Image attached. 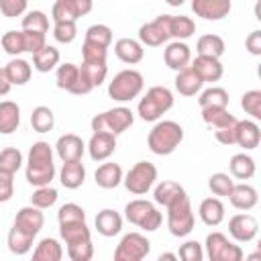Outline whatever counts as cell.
Segmentation results:
<instances>
[{
    "mask_svg": "<svg viewBox=\"0 0 261 261\" xmlns=\"http://www.w3.org/2000/svg\"><path fill=\"white\" fill-rule=\"evenodd\" d=\"M22 31H37V33H49V16L43 10H29L22 16Z\"/></svg>",
    "mask_w": 261,
    "mask_h": 261,
    "instance_id": "obj_44",
    "label": "cell"
},
{
    "mask_svg": "<svg viewBox=\"0 0 261 261\" xmlns=\"http://www.w3.org/2000/svg\"><path fill=\"white\" fill-rule=\"evenodd\" d=\"M245 49L251 55H261V31H251L245 39Z\"/></svg>",
    "mask_w": 261,
    "mask_h": 261,
    "instance_id": "obj_59",
    "label": "cell"
},
{
    "mask_svg": "<svg viewBox=\"0 0 261 261\" xmlns=\"http://www.w3.org/2000/svg\"><path fill=\"white\" fill-rule=\"evenodd\" d=\"M198 216L206 226H218L224 220V204L218 196L204 198L198 206Z\"/></svg>",
    "mask_w": 261,
    "mask_h": 261,
    "instance_id": "obj_24",
    "label": "cell"
},
{
    "mask_svg": "<svg viewBox=\"0 0 261 261\" xmlns=\"http://www.w3.org/2000/svg\"><path fill=\"white\" fill-rule=\"evenodd\" d=\"M31 126L35 133H49L55 126V114L49 106H35L31 112Z\"/></svg>",
    "mask_w": 261,
    "mask_h": 261,
    "instance_id": "obj_40",
    "label": "cell"
},
{
    "mask_svg": "<svg viewBox=\"0 0 261 261\" xmlns=\"http://www.w3.org/2000/svg\"><path fill=\"white\" fill-rule=\"evenodd\" d=\"M259 232V222L249 212H239L228 220V234L237 243H251Z\"/></svg>",
    "mask_w": 261,
    "mask_h": 261,
    "instance_id": "obj_13",
    "label": "cell"
},
{
    "mask_svg": "<svg viewBox=\"0 0 261 261\" xmlns=\"http://www.w3.org/2000/svg\"><path fill=\"white\" fill-rule=\"evenodd\" d=\"M43 224H45L43 210L37 208V206H33V204H31V206H22V208L16 212L14 222H12V226H16V228H20V230H24V232H29V234H33V237H37V234L41 232Z\"/></svg>",
    "mask_w": 261,
    "mask_h": 261,
    "instance_id": "obj_16",
    "label": "cell"
},
{
    "mask_svg": "<svg viewBox=\"0 0 261 261\" xmlns=\"http://www.w3.org/2000/svg\"><path fill=\"white\" fill-rule=\"evenodd\" d=\"M59 234L65 241V245L69 243H77L84 239H92V232L86 224V220H75V222H61L59 224Z\"/></svg>",
    "mask_w": 261,
    "mask_h": 261,
    "instance_id": "obj_37",
    "label": "cell"
},
{
    "mask_svg": "<svg viewBox=\"0 0 261 261\" xmlns=\"http://www.w3.org/2000/svg\"><path fill=\"white\" fill-rule=\"evenodd\" d=\"M59 49L55 45H45L43 49H39L37 53H33V67L39 73H49L59 65Z\"/></svg>",
    "mask_w": 261,
    "mask_h": 261,
    "instance_id": "obj_31",
    "label": "cell"
},
{
    "mask_svg": "<svg viewBox=\"0 0 261 261\" xmlns=\"http://www.w3.org/2000/svg\"><path fill=\"white\" fill-rule=\"evenodd\" d=\"M169 18L171 14H159L157 18L141 24L139 29V43L147 47H161L169 43L171 33H169Z\"/></svg>",
    "mask_w": 261,
    "mask_h": 261,
    "instance_id": "obj_11",
    "label": "cell"
},
{
    "mask_svg": "<svg viewBox=\"0 0 261 261\" xmlns=\"http://www.w3.org/2000/svg\"><path fill=\"white\" fill-rule=\"evenodd\" d=\"M84 41H90V43H96V45H102V47H110L112 45V29L108 24H92L86 29V35H84Z\"/></svg>",
    "mask_w": 261,
    "mask_h": 261,
    "instance_id": "obj_45",
    "label": "cell"
},
{
    "mask_svg": "<svg viewBox=\"0 0 261 261\" xmlns=\"http://www.w3.org/2000/svg\"><path fill=\"white\" fill-rule=\"evenodd\" d=\"M20 124V106L12 100L0 102V135H12Z\"/></svg>",
    "mask_w": 261,
    "mask_h": 261,
    "instance_id": "obj_30",
    "label": "cell"
},
{
    "mask_svg": "<svg viewBox=\"0 0 261 261\" xmlns=\"http://www.w3.org/2000/svg\"><path fill=\"white\" fill-rule=\"evenodd\" d=\"M261 143V128L255 120H237V137H234V145L243 147L245 151H253L257 149Z\"/></svg>",
    "mask_w": 261,
    "mask_h": 261,
    "instance_id": "obj_21",
    "label": "cell"
},
{
    "mask_svg": "<svg viewBox=\"0 0 261 261\" xmlns=\"http://www.w3.org/2000/svg\"><path fill=\"white\" fill-rule=\"evenodd\" d=\"M232 10V0H192V12L204 20H222Z\"/></svg>",
    "mask_w": 261,
    "mask_h": 261,
    "instance_id": "obj_15",
    "label": "cell"
},
{
    "mask_svg": "<svg viewBox=\"0 0 261 261\" xmlns=\"http://www.w3.org/2000/svg\"><path fill=\"white\" fill-rule=\"evenodd\" d=\"M157 181V167L151 161H137L122 177L124 188L133 196H145Z\"/></svg>",
    "mask_w": 261,
    "mask_h": 261,
    "instance_id": "obj_8",
    "label": "cell"
},
{
    "mask_svg": "<svg viewBox=\"0 0 261 261\" xmlns=\"http://www.w3.org/2000/svg\"><path fill=\"white\" fill-rule=\"evenodd\" d=\"M106 57H108L106 47L84 41V45H82V59L84 61H88V63H106Z\"/></svg>",
    "mask_w": 261,
    "mask_h": 261,
    "instance_id": "obj_52",
    "label": "cell"
},
{
    "mask_svg": "<svg viewBox=\"0 0 261 261\" xmlns=\"http://www.w3.org/2000/svg\"><path fill=\"white\" fill-rule=\"evenodd\" d=\"M228 169H230V175L234 179H251L257 171V165H255V159L247 153H237L230 157V163H228Z\"/></svg>",
    "mask_w": 261,
    "mask_h": 261,
    "instance_id": "obj_32",
    "label": "cell"
},
{
    "mask_svg": "<svg viewBox=\"0 0 261 261\" xmlns=\"http://www.w3.org/2000/svg\"><path fill=\"white\" fill-rule=\"evenodd\" d=\"M175 259H177L175 253H161L159 255V261H175Z\"/></svg>",
    "mask_w": 261,
    "mask_h": 261,
    "instance_id": "obj_61",
    "label": "cell"
},
{
    "mask_svg": "<svg viewBox=\"0 0 261 261\" xmlns=\"http://www.w3.org/2000/svg\"><path fill=\"white\" fill-rule=\"evenodd\" d=\"M114 53H116V57H118L122 63H126V65H135V63H139V61L145 57L143 45H141L137 39H130V37L118 39V41L114 43Z\"/></svg>",
    "mask_w": 261,
    "mask_h": 261,
    "instance_id": "obj_25",
    "label": "cell"
},
{
    "mask_svg": "<svg viewBox=\"0 0 261 261\" xmlns=\"http://www.w3.org/2000/svg\"><path fill=\"white\" fill-rule=\"evenodd\" d=\"M53 37H55L57 43H63V45L73 43L75 37H77L75 20H57V22H53Z\"/></svg>",
    "mask_w": 261,
    "mask_h": 261,
    "instance_id": "obj_48",
    "label": "cell"
},
{
    "mask_svg": "<svg viewBox=\"0 0 261 261\" xmlns=\"http://www.w3.org/2000/svg\"><path fill=\"white\" fill-rule=\"evenodd\" d=\"M214 137H216L218 143H222V145H226V147L234 145V137H237V118L230 120V122H226L224 126L216 128V130H214Z\"/></svg>",
    "mask_w": 261,
    "mask_h": 261,
    "instance_id": "obj_57",
    "label": "cell"
},
{
    "mask_svg": "<svg viewBox=\"0 0 261 261\" xmlns=\"http://www.w3.org/2000/svg\"><path fill=\"white\" fill-rule=\"evenodd\" d=\"M173 106V92L165 86H151L137 104V114L145 122H157Z\"/></svg>",
    "mask_w": 261,
    "mask_h": 261,
    "instance_id": "obj_3",
    "label": "cell"
},
{
    "mask_svg": "<svg viewBox=\"0 0 261 261\" xmlns=\"http://www.w3.org/2000/svg\"><path fill=\"white\" fill-rule=\"evenodd\" d=\"M206 257L210 261H241L243 259V249L228 241L226 234L214 230L206 237Z\"/></svg>",
    "mask_w": 261,
    "mask_h": 261,
    "instance_id": "obj_10",
    "label": "cell"
},
{
    "mask_svg": "<svg viewBox=\"0 0 261 261\" xmlns=\"http://www.w3.org/2000/svg\"><path fill=\"white\" fill-rule=\"evenodd\" d=\"M226 198L230 200L232 208L243 210V212L253 210V208L257 206V202H259V194H257V190H255L251 184H247V181H243V184H234L232 190H230V194H228Z\"/></svg>",
    "mask_w": 261,
    "mask_h": 261,
    "instance_id": "obj_20",
    "label": "cell"
},
{
    "mask_svg": "<svg viewBox=\"0 0 261 261\" xmlns=\"http://www.w3.org/2000/svg\"><path fill=\"white\" fill-rule=\"evenodd\" d=\"M184 141V128L175 120H157L147 137V147L155 155H171Z\"/></svg>",
    "mask_w": 261,
    "mask_h": 261,
    "instance_id": "obj_2",
    "label": "cell"
},
{
    "mask_svg": "<svg viewBox=\"0 0 261 261\" xmlns=\"http://www.w3.org/2000/svg\"><path fill=\"white\" fill-rule=\"evenodd\" d=\"M80 71L88 77V82H90L94 88H98V86L104 84V80H106V75H108V65H106V63H88V61H82Z\"/></svg>",
    "mask_w": 261,
    "mask_h": 261,
    "instance_id": "obj_49",
    "label": "cell"
},
{
    "mask_svg": "<svg viewBox=\"0 0 261 261\" xmlns=\"http://www.w3.org/2000/svg\"><path fill=\"white\" fill-rule=\"evenodd\" d=\"M0 47L12 55L18 57L20 53H24V39H22V31H6L0 39Z\"/></svg>",
    "mask_w": 261,
    "mask_h": 261,
    "instance_id": "obj_47",
    "label": "cell"
},
{
    "mask_svg": "<svg viewBox=\"0 0 261 261\" xmlns=\"http://www.w3.org/2000/svg\"><path fill=\"white\" fill-rule=\"evenodd\" d=\"M177 259H184V261H202L204 259V249H202V245L198 241H186L179 247Z\"/></svg>",
    "mask_w": 261,
    "mask_h": 261,
    "instance_id": "obj_55",
    "label": "cell"
},
{
    "mask_svg": "<svg viewBox=\"0 0 261 261\" xmlns=\"http://www.w3.org/2000/svg\"><path fill=\"white\" fill-rule=\"evenodd\" d=\"M24 159H22V153L16 149V147H6L0 151V169L6 171V173H16L20 167H22Z\"/></svg>",
    "mask_w": 261,
    "mask_h": 261,
    "instance_id": "obj_43",
    "label": "cell"
},
{
    "mask_svg": "<svg viewBox=\"0 0 261 261\" xmlns=\"http://www.w3.org/2000/svg\"><path fill=\"white\" fill-rule=\"evenodd\" d=\"M24 177L31 186H49L55 177V163H53V147L47 141H37L29 149Z\"/></svg>",
    "mask_w": 261,
    "mask_h": 261,
    "instance_id": "obj_1",
    "label": "cell"
},
{
    "mask_svg": "<svg viewBox=\"0 0 261 261\" xmlns=\"http://www.w3.org/2000/svg\"><path fill=\"white\" fill-rule=\"evenodd\" d=\"M29 0H0V12L6 18H16L27 12Z\"/></svg>",
    "mask_w": 261,
    "mask_h": 261,
    "instance_id": "obj_56",
    "label": "cell"
},
{
    "mask_svg": "<svg viewBox=\"0 0 261 261\" xmlns=\"http://www.w3.org/2000/svg\"><path fill=\"white\" fill-rule=\"evenodd\" d=\"M84 151H86V143L82 141V137L73 133L61 135L55 143V153L61 161H80L84 157Z\"/></svg>",
    "mask_w": 261,
    "mask_h": 261,
    "instance_id": "obj_18",
    "label": "cell"
},
{
    "mask_svg": "<svg viewBox=\"0 0 261 261\" xmlns=\"http://www.w3.org/2000/svg\"><path fill=\"white\" fill-rule=\"evenodd\" d=\"M224 39L220 35H214V33H208V35H202L198 41H196V53L198 55H208V57H216L220 59L224 55Z\"/></svg>",
    "mask_w": 261,
    "mask_h": 261,
    "instance_id": "obj_34",
    "label": "cell"
},
{
    "mask_svg": "<svg viewBox=\"0 0 261 261\" xmlns=\"http://www.w3.org/2000/svg\"><path fill=\"white\" fill-rule=\"evenodd\" d=\"M22 31V29H20ZM22 39H24V53H37L39 49H43L47 45V35L45 33H37V31H22Z\"/></svg>",
    "mask_w": 261,
    "mask_h": 261,
    "instance_id": "obj_54",
    "label": "cell"
},
{
    "mask_svg": "<svg viewBox=\"0 0 261 261\" xmlns=\"http://www.w3.org/2000/svg\"><path fill=\"white\" fill-rule=\"evenodd\" d=\"M59 181L67 190L82 188L86 181V167H84L82 159L80 161H63V165L59 169Z\"/></svg>",
    "mask_w": 261,
    "mask_h": 261,
    "instance_id": "obj_26",
    "label": "cell"
},
{
    "mask_svg": "<svg viewBox=\"0 0 261 261\" xmlns=\"http://www.w3.org/2000/svg\"><path fill=\"white\" fill-rule=\"evenodd\" d=\"M94 226L98 230V234L110 239V237H116L120 230H122V216L114 210V208H104L96 214V220H94Z\"/></svg>",
    "mask_w": 261,
    "mask_h": 261,
    "instance_id": "obj_22",
    "label": "cell"
},
{
    "mask_svg": "<svg viewBox=\"0 0 261 261\" xmlns=\"http://www.w3.org/2000/svg\"><path fill=\"white\" fill-rule=\"evenodd\" d=\"M75 220H86V210L75 204V202H67L59 208L57 212V222H75Z\"/></svg>",
    "mask_w": 261,
    "mask_h": 261,
    "instance_id": "obj_53",
    "label": "cell"
},
{
    "mask_svg": "<svg viewBox=\"0 0 261 261\" xmlns=\"http://www.w3.org/2000/svg\"><path fill=\"white\" fill-rule=\"evenodd\" d=\"M67 257L71 261H90L94 257V245L92 239H84L77 243H69L67 245Z\"/></svg>",
    "mask_w": 261,
    "mask_h": 261,
    "instance_id": "obj_50",
    "label": "cell"
},
{
    "mask_svg": "<svg viewBox=\"0 0 261 261\" xmlns=\"http://www.w3.org/2000/svg\"><path fill=\"white\" fill-rule=\"evenodd\" d=\"M202 120L208 128L216 130V128L224 126L226 122L234 120V116L228 112V108H202Z\"/></svg>",
    "mask_w": 261,
    "mask_h": 261,
    "instance_id": "obj_41",
    "label": "cell"
},
{
    "mask_svg": "<svg viewBox=\"0 0 261 261\" xmlns=\"http://www.w3.org/2000/svg\"><path fill=\"white\" fill-rule=\"evenodd\" d=\"M63 257V247L57 239L45 237L37 243L33 251V261H61Z\"/></svg>",
    "mask_w": 261,
    "mask_h": 261,
    "instance_id": "obj_33",
    "label": "cell"
},
{
    "mask_svg": "<svg viewBox=\"0 0 261 261\" xmlns=\"http://www.w3.org/2000/svg\"><path fill=\"white\" fill-rule=\"evenodd\" d=\"M124 218L147 232L157 230L163 222V214L157 210V206L143 198H135L124 206Z\"/></svg>",
    "mask_w": 261,
    "mask_h": 261,
    "instance_id": "obj_5",
    "label": "cell"
},
{
    "mask_svg": "<svg viewBox=\"0 0 261 261\" xmlns=\"http://www.w3.org/2000/svg\"><path fill=\"white\" fill-rule=\"evenodd\" d=\"M135 122V112L126 106H114L102 114H96L90 122L92 126V133L96 130H106V133H112V135H122L124 130H128Z\"/></svg>",
    "mask_w": 261,
    "mask_h": 261,
    "instance_id": "obj_6",
    "label": "cell"
},
{
    "mask_svg": "<svg viewBox=\"0 0 261 261\" xmlns=\"http://www.w3.org/2000/svg\"><path fill=\"white\" fill-rule=\"evenodd\" d=\"M57 198H59V194H57L55 188H51V184L49 186H39L33 192V196H31V204L37 206V208H41V210H47V208L55 206Z\"/></svg>",
    "mask_w": 261,
    "mask_h": 261,
    "instance_id": "obj_46",
    "label": "cell"
},
{
    "mask_svg": "<svg viewBox=\"0 0 261 261\" xmlns=\"http://www.w3.org/2000/svg\"><path fill=\"white\" fill-rule=\"evenodd\" d=\"M10 88H12V84L8 82V77H6V73H4V67H0V98L6 96V94L10 92Z\"/></svg>",
    "mask_w": 261,
    "mask_h": 261,
    "instance_id": "obj_60",
    "label": "cell"
},
{
    "mask_svg": "<svg viewBox=\"0 0 261 261\" xmlns=\"http://www.w3.org/2000/svg\"><path fill=\"white\" fill-rule=\"evenodd\" d=\"M151 253V243L141 232H126L114 249V261H143Z\"/></svg>",
    "mask_w": 261,
    "mask_h": 261,
    "instance_id": "obj_9",
    "label": "cell"
},
{
    "mask_svg": "<svg viewBox=\"0 0 261 261\" xmlns=\"http://www.w3.org/2000/svg\"><path fill=\"white\" fill-rule=\"evenodd\" d=\"M14 196V175L0 169V204L8 202Z\"/></svg>",
    "mask_w": 261,
    "mask_h": 261,
    "instance_id": "obj_58",
    "label": "cell"
},
{
    "mask_svg": "<svg viewBox=\"0 0 261 261\" xmlns=\"http://www.w3.org/2000/svg\"><path fill=\"white\" fill-rule=\"evenodd\" d=\"M163 61L169 69L173 71H179L184 67L190 65L192 61V51L188 47L186 41H171V43H165V49H163Z\"/></svg>",
    "mask_w": 261,
    "mask_h": 261,
    "instance_id": "obj_17",
    "label": "cell"
},
{
    "mask_svg": "<svg viewBox=\"0 0 261 261\" xmlns=\"http://www.w3.org/2000/svg\"><path fill=\"white\" fill-rule=\"evenodd\" d=\"M184 196H188L186 190H184L177 181H171V179H163V181L157 184L155 190H153V200H155V204H159V206H163V208H167L169 204L177 202V200L184 198Z\"/></svg>",
    "mask_w": 261,
    "mask_h": 261,
    "instance_id": "obj_27",
    "label": "cell"
},
{
    "mask_svg": "<svg viewBox=\"0 0 261 261\" xmlns=\"http://www.w3.org/2000/svg\"><path fill=\"white\" fill-rule=\"evenodd\" d=\"M86 149L94 161H106L116 151V135L106 133V130H96L92 133Z\"/></svg>",
    "mask_w": 261,
    "mask_h": 261,
    "instance_id": "obj_14",
    "label": "cell"
},
{
    "mask_svg": "<svg viewBox=\"0 0 261 261\" xmlns=\"http://www.w3.org/2000/svg\"><path fill=\"white\" fill-rule=\"evenodd\" d=\"M80 77V65L75 63H61L55 67V84L59 90H65V92H71V88L75 86Z\"/></svg>",
    "mask_w": 261,
    "mask_h": 261,
    "instance_id": "obj_38",
    "label": "cell"
},
{
    "mask_svg": "<svg viewBox=\"0 0 261 261\" xmlns=\"http://www.w3.org/2000/svg\"><path fill=\"white\" fill-rule=\"evenodd\" d=\"M143 88H145V80H143L141 71H137V69H122L108 84V96L114 102H130V100L141 96Z\"/></svg>",
    "mask_w": 261,
    "mask_h": 261,
    "instance_id": "obj_4",
    "label": "cell"
},
{
    "mask_svg": "<svg viewBox=\"0 0 261 261\" xmlns=\"http://www.w3.org/2000/svg\"><path fill=\"white\" fill-rule=\"evenodd\" d=\"M122 177H124L122 167L118 163H112V161L102 163L96 169V173H94V181L102 190H114V188H118L122 184Z\"/></svg>",
    "mask_w": 261,
    "mask_h": 261,
    "instance_id": "obj_23",
    "label": "cell"
},
{
    "mask_svg": "<svg viewBox=\"0 0 261 261\" xmlns=\"http://www.w3.org/2000/svg\"><path fill=\"white\" fill-rule=\"evenodd\" d=\"M33 241H35L33 234H29L16 226H12L8 230V237H6V245H8V251L12 255H27L33 249Z\"/></svg>",
    "mask_w": 261,
    "mask_h": 261,
    "instance_id": "obj_36",
    "label": "cell"
},
{
    "mask_svg": "<svg viewBox=\"0 0 261 261\" xmlns=\"http://www.w3.org/2000/svg\"><path fill=\"white\" fill-rule=\"evenodd\" d=\"M202 86H204V82L198 77V73L190 65L175 71V90L181 96H196V94H200Z\"/></svg>",
    "mask_w": 261,
    "mask_h": 261,
    "instance_id": "obj_29",
    "label": "cell"
},
{
    "mask_svg": "<svg viewBox=\"0 0 261 261\" xmlns=\"http://www.w3.org/2000/svg\"><path fill=\"white\" fill-rule=\"evenodd\" d=\"M232 186H234V179H232V175H228V173L216 171V173H212V175L208 177V188H210V192H212L214 196H218V198H226V196L230 194Z\"/></svg>",
    "mask_w": 261,
    "mask_h": 261,
    "instance_id": "obj_42",
    "label": "cell"
},
{
    "mask_svg": "<svg viewBox=\"0 0 261 261\" xmlns=\"http://www.w3.org/2000/svg\"><path fill=\"white\" fill-rule=\"evenodd\" d=\"M241 108L255 120L261 118V90H249L241 96Z\"/></svg>",
    "mask_w": 261,
    "mask_h": 261,
    "instance_id": "obj_51",
    "label": "cell"
},
{
    "mask_svg": "<svg viewBox=\"0 0 261 261\" xmlns=\"http://www.w3.org/2000/svg\"><path fill=\"white\" fill-rule=\"evenodd\" d=\"M190 67L198 73V77L206 84V82H218L224 73V67L220 63V59L216 57H208V55H196V59L190 61Z\"/></svg>",
    "mask_w": 261,
    "mask_h": 261,
    "instance_id": "obj_19",
    "label": "cell"
},
{
    "mask_svg": "<svg viewBox=\"0 0 261 261\" xmlns=\"http://www.w3.org/2000/svg\"><path fill=\"white\" fill-rule=\"evenodd\" d=\"M165 210H167V228L173 237L181 239V237H188L194 230L196 216H194V210H192V204H190L188 196L169 204Z\"/></svg>",
    "mask_w": 261,
    "mask_h": 261,
    "instance_id": "obj_7",
    "label": "cell"
},
{
    "mask_svg": "<svg viewBox=\"0 0 261 261\" xmlns=\"http://www.w3.org/2000/svg\"><path fill=\"white\" fill-rule=\"evenodd\" d=\"M165 2H167L169 6H173V8H175V6H181L186 0H165Z\"/></svg>",
    "mask_w": 261,
    "mask_h": 261,
    "instance_id": "obj_62",
    "label": "cell"
},
{
    "mask_svg": "<svg viewBox=\"0 0 261 261\" xmlns=\"http://www.w3.org/2000/svg\"><path fill=\"white\" fill-rule=\"evenodd\" d=\"M169 33H171V39H175V41H186V39L194 37V33H196V22H194L190 16H184V14L173 16V14H171V18H169Z\"/></svg>",
    "mask_w": 261,
    "mask_h": 261,
    "instance_id": "obj_39",
    "label": "cell"
},
{
    "mask_svg": "<svg viewBox=\"0 0 261 261\" xmlns=\"http://www.w3.org/2000/svg\"><path fill=\"white\" fill-rule=\"evenodd\" d=\"M94 8V0H55L51 8L53 22L57 20H77L90 14Z\"/></svg>",
    "mask_w": 261,
    "mask_h": 261,
    "instance_id": "obj_12",
    "label": "cell"
},
{
    "mask_svg": "<svg viewBox=\"0 0 261 261\" xmlns=\"http://www.w3.org/2000/svg\"><path fill=\"white\" fill-rule=\"evenodd\" d=\"M4 73L12 86H24L33 75V65L22 57H12L4 65Z\"/></svg>",
    "mask_w": 261,
    "mask_h": 261,
    "instance_id": "obj_28",
    "label": "cell"
},
{
    "mask_svg": "<svg viewBox=\"0 0 261 261\" xmlns=\"http://www.w3.org/2000/svg\"><path fill=\"white\" fill-rule=\"evenodd\" d=\"M228 102H230L228 92L220 86L200 90V98H198L200 108H228Z\"/></svg>",
    "mask_w": 261,
    "mask_h": 261,
    "instance_id": "obj_35",
    "label": "cell"
}]
</instances>
